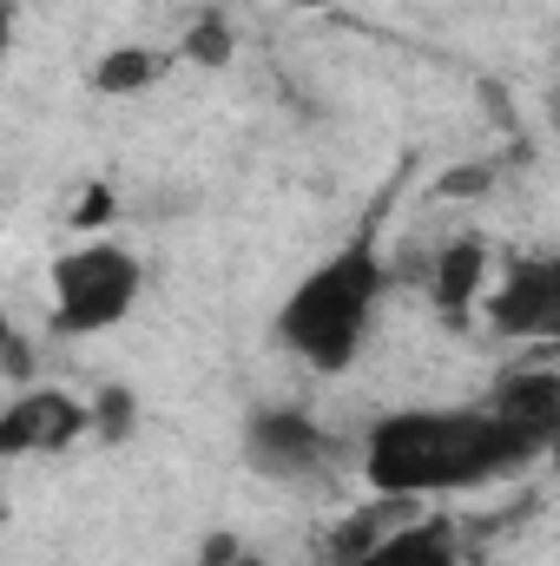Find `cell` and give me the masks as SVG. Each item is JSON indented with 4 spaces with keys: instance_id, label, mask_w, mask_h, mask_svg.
<instances>
[{
    "instance_id": "cell-1",
    "label": "cell",
    "mask_w": 560,
    "mask_h": 566,
    "mask_svg": "<svg viewBox=\"0 0 560 566\" xmlns=\"http://www.w3.org/2000/svg\"><path fill=\"white\" fill-rule=\"evenodd\" d=\"M535 454L541 448L495 409H403L370 428L363 468L376 494L416 501V494H448V488H481Z\"/></svg>"
},
{
    "instance_id": "cell-2",
    "label": "cell",
    "mask_w": 560,
    "mask_h": 566,
    "mask_svg": "<svg viewBox=\"0 0 560 566\" xmlns=\"http://www.w3.org/2000/svg\"><path fill=\"white\" fill-rule=\"evenodd\" d=\"M383 296V258L370 244H343L336 258H323L310 277L283 296L278 336L297 363H310L317 376H343L363 356L370 316Z\"/></svg>"
},
{
    "instance_id": "cell-3",
    "label": "cell",
    "mask_w": 560,
    "mask_h": 566,
    "mask_svg": "<svg viewBox=\"0 0 560 566\" xmlns=\"http://www.w3.org/2000/svg\"><path fill=\"white\" fill-rule=\"evenodd\" d=\"M139 303V258L93 238L53 264V329L60 336H100Z\"/></svg>"
},
{
    "instance_id": "cell-4",
    "label": "cell",
    "mask_w": 560,
    "mask_h": 566,
    "mask_svg": "<svg viewBox=\"0 0 560 566\" xmlns=\"http://www.w3.org/2000/svg\"><path fill=\"white\" fill-rule=\"evenodd\" d=\"M323 454H330V434L310 416H297V409H265L245 428V461L265 481H303V474L323 468Z\"/></svg>"
},
{
    "instance_id": "cell-5",
    "label": "cell",
    "mask_w": 560,
    "mask_h": 566,
    "mask_svg": "<svg viewBox=\"0 0 560 566\" xmlns=\"http://www.w3.org/2000/svg\"><path fill=\"white\" fill-rule=\"evenodd\" d=\"M488 323L501 336H560V258L515 264L488 296Z\"/></svg>"
},
{
    "instance_id": "cell-6",
    "label": "cell",
    "mask_w": 560,
    "mask_h": 566,
    "mask_svg": "<svg viewBox=\"0 0 560 566\" xmlns=\"http://www.w3.org/2000/svg\"><path fill=\"white\" fill-rule=\"evenodd\" d=\"M86 434V409L66 396V389H27L13 396V409L0 416V448L7 454H46V448H66Z\"/></svg>"
},
{
    "instance_id": "cell-7",
    "label": "cell",
    "mask_w": 560,
    "mask_h": 566,
    "mask_svg": "<svg viewBox=\"0 0 560 566\" xmlns=\"http://www.w3.org/2000/svg\"><path fill=\"white\" fill-rule=\"evenodd\" d=\"M495 416H508L541 454L560 461V376H515V382L501 389Z\"/></svg>"
},
{
    "instance_id": "cell-8",
    "label": "cell",
    "mask_w": 560,
    "mask_h": 566,
    "mask_svg": "<svg viewBox=\"0 0 560 566\" xmlns=\"http://www.w3.org/2000/svg\"><path fill=\"white\" fill-rule=\"evenodd\" d=\"M356 566H462V547L442 521H422V527H403V534H383Z\"/></svg>"
},
{
    "instance_id": "cell-9",
    "label": "cell",
    "mask_w": 560,
    "mask_h": 566,
    "mask_svg": "<svg viewBox=\"0 0 560 566\" xmlns=\"http://www.w3.org/2000/svg\"><path fill=\"white\" fill-rule=\"evenodd\" d=\"M481 277H488L481 238H455L442 251V264H435V303H442V316H468L475 296H481Z\"/></svg>"
},
{
    "instance_id": "cell-10",
    "label": "cell",
    "mask_w": 560,
    "mask_h": 566,
    "mask_svg": "<svg viewBox=\"0 0 560 566\" xmlns=\"http://www.w3.org/2000/svg\"><path fill=\"white\" fill-rule=\"evenodd\" d=\"M165 73V53H145V46H120V53H106L100 66H93V86L100 93H139Z\"/></svg>"
},
{
    "instance_id": "cell-11",
    "label": "cell",
    "mask_w": 560,
    "mask_h": 566,
    "mask_svg": "<svg viewBox=\"0 0 560 566\" xmlns=\"http://www.w3.org/2000/svg\"><path fill=\"white\" fill-rule=\"evenodd\" d=\"M231 53H238V40H231V27H225V20H198V27L185 33V60H191V66H205V73L231 66Z\"/></svg>"
},
{
    "instance_id": "cell-12",
    "label": "cell",
    "mask_w": 560,
    "mask_h": 566,
    "mask_svg": "<svg viewBox=\"0 0 560 566\" xmlns=\"http://www.w3.org/2000/svg\"><path fill=\"white\" fill-rule=\"evenodd\" d=\"M100 218H113V198H106V191H86V205H80V224H100Z\"/></svg>"
},
{
    "instance_id": "cell-13",
    "label": "cell",
    "mask_w": 560,
    "mask_h": 566,
    "mask_svg": "<svg viewBox=\"0 0 560 566\" xmlns=\"http://www.w3.org/2000/svg\"><path fill=\"white\" fill-rule=\"evenodd\" d=\"M283 7H336V0H283Z\"/></svg>"
}]
</instances>
